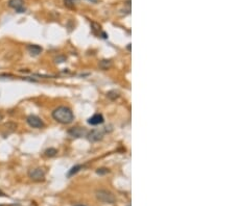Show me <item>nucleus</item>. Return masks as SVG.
<instances>
[{
    "instance_id": "nucleus-1",
    "label": "nucleus",
    "mask_w": 235,
    "mask_h": 206,
    "mask_svg": "<svg viewBox=\"0 0 235 206\" xmlns=\"http://www.w3.org/2000/svg\"><path fill=\"white\" fill-rule=\"evenodd\" d=\"M52 118L61 124H70L73 121L74 116L70 108L66 106H59L52 111Z\"/></svg>"
},
{
    "instance_id": "nucleus-2",
    "label": "nucleus",
    "mask_w": 235,
    "mask_h": 206,
    "mask_svg": "<svg viewBox=\"0 0 235 206\" xmlns=\"http://www.w3.org/2000/svg\"><path fill=\"white\" fill-rule=\"evenodd\" d=\"M96 199L98 201L103 202V203L107 204H114L116 202L115 196L110 192V191L107 190H97L95 192Z\"/></svg>"
},
{
    "instance_id": "nucleus-3",
    "label": "nucleus",
    "mask_w": 235,
    "mask_h": 206,
    "mask_svg": "<svg viewBox=\"0 0 235 206\" xmlns=\"http://www.w3.org/2000/svg\"><path fill=\"white\" fill-rule=\"evenodd\" d=\"M28 177L33 181L40 182V181H44V179H45V173L41 168L31 169L28 171Z\"/></svg>"
},
{
    "instance_id": "nucleus-4",
    "label": "nucleus",
    "mask_w": 235,
    "mask_h": 206,
    "mask_svg": "<svg viewBox=\"0 0 235 206\" xmlns=\"http://www.w3.org/2000/svg\"><path fill=\"white\" fill-rule=\"evenodd\" d=\"M26 122L30 127L33 128H43L44 127V122L42 121L39 117L35 116V115H30L26 118Z\"/></svg>"
},
{
    "instance_id": "nucleus-5",
    "label": "nucleus",
    "mask_w": 235,
    "mask_h": 206,
    "mask_svg": "<svg viewBox=\"0 0 235 206\" xmlns=\"http://www.w3.org/2000/svg\"><path fill=\"white\" fill-rule=\"evenodd\" d=\"M8 6L14 8L18 14L25 12L24 7V0H8Z\"/></svg>"
},
{
    "instance_id": "nucleus-6",
    "label": "nucleus",
    "mask_w": 235,
    "mask_h": 206,
    "mask_svg": "<svg viewBox=\"0 0 235 206\" xmlns=\"http://www.w3.org/2000/svg\"><path fill=\"white\" fill-rule=\"evenodd\" d=\"M87 131L85 130L84 128H81V127H73L71 129L68 130V134L71 135L73 137H82L87 135Z\"/></svg>"
},
{
    "instance_id": "nucleus-7",
    "label": "nucleus",
    "mask_w": 235,
    "mask_h": 206,
    "mask_svg": "<svg viewBox=\"0 0 235 206\" xmlns=\"http://www.w3.org/2000/svg\"><path fill=\"white\" fill-rule=\"evenodd\" d=\"M87 136H88L89 141H92V142H96V141H99L103 139V131H99V130H92L90 132L87 133Z\"/></svg>"
},
{
    "instance_id": "nucleus-8",
    "label": "nucleus",
    "mask_w": 235,
    "mask_h": 206,
    "mask_svg": "<svg viewBox=\"0 0 235 206\" xmlns=\"http://www.w3.org/2000/svg\"><path fill=\"white\" fill-rule=\"evenodd\" d=\"M103 115L101 114H95L93 115V116L91 117V118L88 119V123L90 124V125H99V124L103 123Z\"/></svg>"
},
{
    "instance_id": "nucleus-9",
    "label": "nucleus",
    "mask_w": 235,
    "mask_h": 206,
    "mask_svg": "<svg viewBox=\"0 0 235 206\" xmlns=\"http://www.w3.org/2000/svg\"><path fill=\"white\" fill-rule=\"evenodd\" d=\"M42 47L39 45H28L27 46V51L29 52V54L33 55V56H38L40 53L42 52Z\"/></svg>"
},
{
    "instance_id": "nucleus-10",
    "label": "nucleus",
    "mask_w": 235,
    "mask_h": 206,
    "mask_svg": "<svg viewBox=\"0 0 235 206\" xmlns=\"http://www.w3.org/2000/svg\"><path fill=\"white\" fill-rule=\"evenodd\" d=\"M83 168H84V167H83L82 165H76V166L72 167V168L69 170V172L67 173V177H71V176H73L74 174H76L77 172H79V170Z\"/></svg>"
},
{
    "instance_id": "nucleus-11",
    "label": "nucleus",
    "mask_w": 235,
    "mask_h": 206,
    "mask_svg": "<svg viewBox=\"0 0 235 206\" xmlns=\"http://www.w3.org/2000/svg\"><path fill=\"white\" fill-rule=\"evenodd\" d=\"M57 153H58V150L55 149V148H48V149H46L45 152H44L45 156H47V157L55 156V155H57Z\"/></svg>"
},
{
    "instance_id": "nucleus-12",
    "label": "nucleus",
    "mask_w": 235,
    "mask_h": 206,
    "mask_svg": "<svg viewBox=\"0 0 235 206\" xmlns=\"http://www.w3.org/2000/svg\"><path fill=\"white\" fill-rule=\"evenodd\" d=\"M77 0H64V4L65 6L69 7V8H73L76 4Z\"/></svg>"
},
{
    "instance_id": "nucleus-13",
    "label": "nucleus",
    "mask_w": 235,
    "mask_h": 206,
    "mask_svg": "<svg viewBox=\"0 0 235 206\" xmlns=\"http://www.w3.org/2000/svg\"><path fill=\"white\" fill-rule=\"evenodd\" d=\"M99 66H101V69H105V70H106V69H108L109 67L111 66V62L110 60H101Z\"/></svg>"
},
{
    "instance_id": "nucleus-14",
    "label": "nucleus",
    "mask_w": 235,
    "mask_h": 206,
    "mask_svg": "<svg viewBox=\"0 0 235 206\" xmlns=\"http://www.w3.org/2000/svg\"><path fill=\"white\" fill-rule=\"evenodd\" d=\"M96 173L98 174V175H105V174L109 173V170L106 168H101V169H98V170L96 171Z\"/></svg>"
},
{
    "instance_id": "nucleus-15",
    "label": "nucleus",
    "mask_w": 235,
    "mask_h": 206,
    "mask_svg": "<svg viewBox=\"0 0 235 206\" xmlns=\"http://www.w3.org/2000/svg\"><path fill=\"white\" fill-rule=\"evenodd\" d=\"M55 63H58V64H60V63H63L65 62V56H58L55 57Z\"/></svg>"
},
{
    "instance_id": "nucleus-16",
    "label": "nucleus",
    "mask_w": 235,
    "mask_h": 206,
    "mask_svg": "<svg viewBox=\"0 0 235 206\" xmlns=\"http://www.w3.org/2000/svg\"><path fill=\"white\" fill-rule=\"evenodd\" d=\"M89 2H91V3H96L97 2V0H88Z\"/></svg>"
},
{
    "instance_id": "nucleus-17",
    "label": "nucleus",
    "mask_w": 235,
    "mask_h": 206,
    "mask_svg": "<svg viewBox=\"0 0 235 206\" xmlns=\"http://www.w3.org/2000/svg\"><path fill=\"white\" fill-rule=\"evenodd\" d=\"M2 120H3V115L0 112V121H2Z\"/></svg>"
},
{
    "instance_id": "nucleus-18",
    "label": "nucleus",
    "mask_w": 235,
    "mask_h": 206,
    "mask_svg": "<svg viewBox=\"0 0 235 206\" xmlns=\"http://www.w3.org/2000/svg\"><path fill=\"white\" fill-rule=\"evenodd\" d=\"M74 206H86V205H84V204H76V205H74Z\"/></svg>"
}]
</instances>
